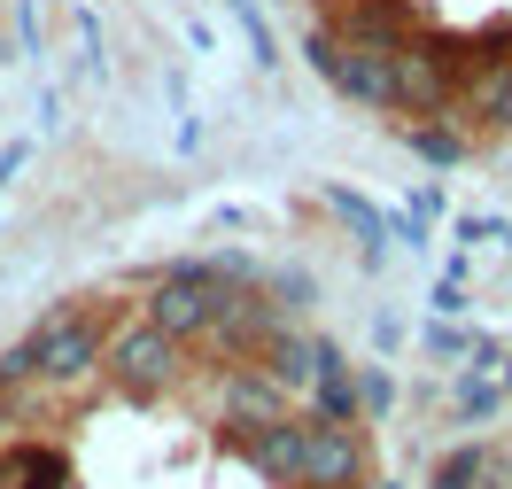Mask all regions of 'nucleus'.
Listing matches in <instances>:
<instances>
[{
	"label": "nucleus",
	"mask_w": 512,
	"mask_h": 489,
	"mask_svg": "<svg viewBox=\"0 0 512 489\" xmlns=\"http://www.w3.org/2000/svg\"><path fill=\"white\" fill-rule=\"evenodd\" d=\"M497 404H505V381H481V373L458 381V412L466 420H497Z\"/></svg>",
	"instance_id": "obj_16"
},
{
	"label": "nucleus",
	"mask_w": 512,
	"mask_h": 489,
	"mask_svg": "<svg viewBox=\"0 0 512 489\" xmlns=\"http://www.w3.org/2000/svg\"><path fill=\"white\" fill-rule=\"evenodd\" d=\"M357 396H365V412H373V420H381L388 404H396V381H388L381 365H357Z\"/></svg>",
	"instance_id": "obj_19"
},
{
	"label": "nucleus",
	"mask_w": 512,
	"mask_h": 489,
	"mask_svg": "<svg viewBox=\"0 0 512 489\" xmlns=\"http://www.w3.org/2000/svg\"><path fill=\"white\" fill-rule=\"evenodd\" d=\"M466 109H474L481 125L512 132V55H497V63L474 70V94H466Z\"/></svg>",
	"instance_id": "obj_12"
},
{
	"label": "nucleus",
	"mask_w": 512,
	"mask_h": 489,
	"mask_svg": "<svg viewBox=\"0 0 512 489\" xmlns=\"http://www.w3.org/2000/svg\"><path fill=\"white\" fill-rule=\"evenodd\" d=\"M334 32H342V47H373V55H396V47H412V39H419L404 0H350Z\"/></svg>",
	"instance_id": "obj_5"
},
{
	"label": "nucleus",
	"mask_w": 512,
	"mask_h": 489,
	"mask_svg": "<svg viewBox=\"0 0 512 489\" xmlns=\"http://www.w3.org/2000/svg\"><path fill=\"white\" fill-rule=\"evenodd\" d=\"M381 489H404V482H381Z\"/></svg>",
	"instance_id": "obj_24"
},
{
	"label": "nucleus",
	"mask_w": 512,
	"mask_h": 489,
	"mask_svg": "<svg viewBox=\"0 0 512 489\" xmlns=\"http://www.w3.org/2000/svg\"><path fill=\"white\" fill-rule=\"evenodd\" d=\"M101 373H109L125 396H163V389H179V381H187V342H171L163 326L132 319V326H117V334H109Z\"/></svg>",
	"instance_id": "obj_1"
},
{
	"label": "nucleus",
	"mask_w": 512,
	"mask_h": 489,
	"mask_svg": "<svg viewBox=\"0 0 512 489\" xmlns=\"http://www.w3.org/2000/svg\"><path fill=\"white\" fill-rule=\"evenodd\" d=\"M0 489H70V458L55 443H0Z\"/></svg>",
	"instance_id": "obj_8"
},
{
	"label": "nucleus",
	"mask_w": 512,
	"mask_h": 489,
	"mask_svg": "<svg viewBox=\"0 0 512 489\" xmlns=\"http://www.w3.org/2000/svg\"><path fill=\"white\" fill-rule=\"evenodd\" d=\"M303 443H311V420L288 412V420H272V427H249L241 451H249V466L264 482H295V474H303Z\"/></svg>",
	"instance_id": "obj_7"
},
{
	"label": "nucleus",
	"mask_w": 512,
	"mask_h": 489,
	"mask_svg": "<svg viewBox=\"0 0 512 489\" xmlns=\"http://www.w3.org/2000/svg\"><path fill=\"white\" fill-rule=\"evenodd\" d=\"M342 55H350V47H342V32H334V24H319V32L303 39V63L319 70V78H334V70H342Z\"/></svg>",
	"instance_id": "obj_17"
},
{
	"label": "nucleus",
	"mask_w": 512,
	"mask_h": 489,
	"mask_svg": "<svg viewBox=\"0 0 512 489\" xmlns=\"http://www.w3.org/2000/svg\"><path fill=\"white\" fill-rule=\"evenodd\" d=\"M404 140H412L427 163H458V156H466V132L443 125V117H427V125H404Z\"/></svg>",
	"instance_id": "obj_14"
},
{
	"label": "nucleus",
	"mask_w": 512,
	"mask_h": 489,
	"mask_svg": "<svg viewBox=\"0 0 512 489\" xmlns=\"http://www.w3.org/2000/svg\"><path fill=\"white\" fill-rule=\"evenodd\" d=\"M218 404L233 412L241 427H272V420H288V389L264 373V365H233L218 381Z\"/></svg>",
	"instance_id": "obj_6"
},
{
	"label": "nucleus",
	"mask_w": 512,
	"mask_h": 489,
	"mask_svg": "<svg viewBox=\"0 0 512 489\" xmlns=\"http://www.w3.org/2000/svg\"><path fill=\"white\" fill-rule=\"evenodd\" d=\"M101 350H109V326L94 319V311H55V319L32 334V358H39V381L55 396L86 389L101 373Z\"/></svg>",
	"instance_id": "obj_2"
},
{
	"label": "nucleus",
	"mask_w": 512,
	"mask_h": 489,
	"mask_svg": "<svg viewBox=\"0 0 512 489\" xmlns=\"http://www.w3.org/2000/svg\"><path fill=\"white\" fill-rule=\"evenodd\" d=\"M295 303H303V311L319 303V280H311V272H280V280H272V311H280V319H288Z\"/></svg>",
	"instance_id": "obj_18"
},
{
	"label": "nucleus",
	"mask_w": 512,
	"mask_h": 489,
	"mask_svg": "<svg viewBox=\"0 0 512 489\" xmlns=\"http://www.w3.org/2000/svg\"><path fill=\"white\" fill-rule=\"evenodd\" d=\"M311 404H319V420H326V427H357V420H365L357 373L342 365V350H334V342L319 350V381H311Z\"/></svg>",
	"instance_id": "obj_9"
},
{
	"label": "nucleus",
	"mask_w": 512,
	"mask_h": 489,
	"mask_svg": "<svg viewBox=\"0 0 512 489\" xmlns=\"http://www.w3.org/2000/svg\"><path fill=\"white\" fill-rule=\"evenodd\" d=\"M435 311H443V319H458V311H466V295H458V272H450L443 288H435Z\"/></svg>",
	"instance_id": "obj_22"
},
{
	"label": "nucleus",
	"mask_w": 512,
	"mask_h": 489,
	"mask_svg": "<svg viewBox=\"0 0 512 489\" xmlns=\"http://www.w3.org/2000/svg\"><path fill=\"white\" fill-rule=\"evenodd\" d=\"M225 295L233 288L218 280V264H179V272H163L156 288H148V326H163L171 342H202L218 326Z\"/></svg>",
	"instance_id": "obj_3"
},
{
	"label": "nucleus",
	"mask_w": 512,
	"mask_h": 489,
	"mask_svg": "<svg viewBox=\"0 0 512 489\" xmlns=\"http://www.w3.org/2000/svg\"><path fill=\"white\" fill-rule=\"evenodd\" d=\"M326 210H334V218H350V226L365 233V264H381V257H388V226H381V210H365V202L342 195V187L326 195Z\"/></svg>",
	"instance_id": "obj_13"
},
{
	"label": "nucleus",
	"mask_w": 512,
	"mask_h": 489,
	"mask_svg": "<svg viewBox=\"0 0 512 489\" xmlns=\"http://www.w3.org/2000/svg\"><path fill=\"white\" fill-rule=\"evenodd\" d=\"M295 489H365V435H357V427L311 420V443H303V474H295Z\"/></svg>",
	"instance_id": "obj_4"
},
{
	"label": "nucleus",
	"mask_w": 512,
	"mask_h": 489,
	"mask_svg": "<svg viewBox=\"0 0 512 489\" xmlns=\"http://www.w3.org/2000/svg\"><path fill=\"white\" fill-rule=\"evenodd\" d=\"M481 474H489V451H481V443H458V451L435 466L427 489H481Z\"/></svg>",
	"instance_id": "obj_15"
},
{
	"label": "nucleus",
	"mask_w": 512,
	"mask_h": 489,
	"mask_svg": "<svg viewBox=\"0 0 512 489\" xmlns=\"http://www.w3.org/2000/svg\"><path fill=\"white\" fill-rule=\"evenodd\" d=\"M319 350H326V342H311V334L280 326V334L264 342V358H256V365H264L280 389H311V381H319Z\"/></svg>",
	"instance_id": "obj_11"
},
{
	"label": "nucleus",
	"mask_w": 512,
	"mask_h": 489,
	"mask_svg": "<svg viewBox=\"0 0 512 489\" xmlns=\"http://www.w3.org/2000/svg\"><path fill=\"white\" fill-rule=\"evenodd\" d=\"M334 86L365 109H396V55H373V47H350L342 70H334Z\"/></svg>",
	"instance_id": "obj_10"
},
{
	"label": "nucleus",
	"mask_w": 512,
	"mask_h": 489,
	"mask_svg": "<svg viewBox=\"0 0 512 489\" xmlns=\"http://www.w3.org/2000/svg\"><path fill=\"white\" fill-rule=\"evenodd\" d=\"M0 443H8V404H0Z\"/></svg>",
	"instance_id": "obj_23"
},
{
	"label": "nucleus",
	"mask_w": 512,
	"mask_h": 489,
	"mask_svg": "<svg viewBox=\"0 0 512 489\" xmlns=\"http://www.w3.org/2000/svg\"><path fill=\"white\" fill-rule=\"evenodd\" d=\"M481 489H512V451H489V474H481Z\"/></svg>",
	"instance_id": "obj_21"
},
{
	"label": "nucleus",
	"mask_w": 512,
	"mask_h": 489,
	"mask_svg": "<svg viewBox=\"0 0 512 489\" xmlns=\"http://www.w3.org/2000/svg\"><path fill=\"white\" fill-rule=\"evenodd\" d=\"M427 350H435V358H466V350H474V342H466V334H458V326H427Z\"/></svg>",
	"instance_id": "obj_20"
}]
</instances>
